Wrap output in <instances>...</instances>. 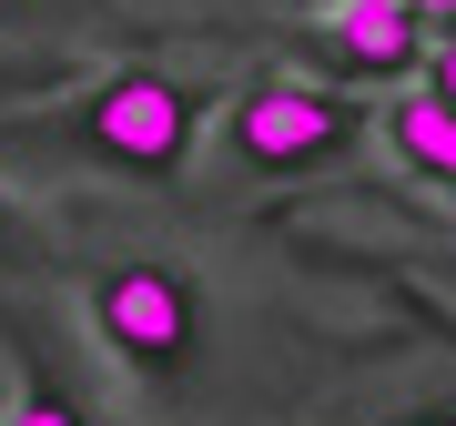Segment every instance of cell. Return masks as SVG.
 <instances>
[{
	"label": "cell",
	"instance_id": "cell-3",
	"mask_svg": "<svg viewBox=\"0 0 456 426\" xmlns=\"http://www.w3.org/2000/svg\"><path fill=\"white\" fill-rule=\"evenodd\" d=\"M92 335H102V356H122L132 376H152V386H173V376H193V356H203V284L183 274L173 254H132V264H102L92 274Z\"/></svg>",
	"mask_w": 456,
	"mask_h": 426
},
{
	"label": "cell",
	"instance_id": "cell-10",
	"mask_svg": "<svg viewBox=\"0 0 456 426\" xmlns=\"http://www.w3.org/2000/svg\"><path fill=\"white\" fill-rule=\"evenodd\" d=\"M395 426H456V406H416V416H395Z\"/></svg>",
	"mask_w": 456,
	"mask_h": 426
},
{
	"label": "cell",
	"instance_id": "cell-2",
	"mask_svg": "<svg viewBox=\"0 0 456 426\" xmlns=\"http://www.w3.org/2000/svg\"><path fill=\"white\" fill-rule=\"evenodd\" d=\"M365 143V102L294 82V71H254L244 92L224 102V173L244 183H284V173H325Z\"/></svg>",
	"mask_w": 456,
	"mask_h": 426
},
{
	"label": "cell",
	"instance_id": "cell-5",
	"mask_svg": "<svg viewBox=\"0 0 456 426\" xmlns=\"http://www.w3.org/2000/svg\"><path fill=\"white\" fill-rule=\"evenodd\" d=\"M0 335L20 345V406H11V426H102V406L61 376V356L41 345L31 315H11V305H0Z\"/></svg>",
	"mask_w": 456,
	"mask_h": 426
},
{
	"label": "cell",
	"instance_id": "cell-11",
	"mask_svg": "<svg viewBox=\"0 0 456 426\" xmlns=\"http://www.w3.org/2000/svg\"><path fill=\"white\" fill-rule=\"evenodd\" d=\"M0 11H11V0H0Z\"/></svg>",
	"mask_w": 456,
	"mask_h": 426
},
{
	"label": "cell",
	"instance_id": "cell-6",
	"mask_svg": "<svg viewBox=\"0 0 456 426\" xmlns=\"http://www.w3.org/2000/svg\"><path fill=\"white\" fill-rule=\"evenodd\" d=\"M386 143H395V163H406V173L456 183V102H436V92H395V102H386Z\"/></svg>",
	"mask_w": 456,
	"mask_h": 426
},
{
	"label": "cell",
	"instance_id": "cell-1",
	"mask_svg": "<svg viewBox=\"0 0 456 426\" xmlns=\"http://www.w3.org/2000/svg\"><path fill=\"white\" fill-rule=\"evenodd\" d=\"M193 132H203V92L183 71H112L61 112H0V152L11 163H92L163 193L193 163Z\"/></svg>",
	"mask_w": 456,
	"mask_h": 426
},
{
	"label": "cell",
	"instance_id": "cell-4",
	"mask_svg": "<svg viewBox=\"0 0 456 426\" xmlns=\"http://www.w3.org/2000/svg\"><path fill=\"white\" fill-rule=\"evenodd\" d=\"M325 51L345 71H365V82H395V71H416L426 20L406 11V0H335L325 11Z\"/></svg>",
	"mask_w": 456,
	"mask_h": 426
},
{
	"label": "cell",
	"instance_id": "cell-9",
	"mask_svg": "<svg viewBox=\"0 0 456 426\" xmlns=\"http://www.w3.org/2000/svg\"><path fill=\"white\" fill-rule=\"evenodd\" d=\"M406 11L426 20V31H446V20H456V0H406Z\"/></svg>",
	"mask_w": 456,
	"mask_h": 426
},
{
	"label": "cell",
	"instance_id": "cell-7",
	"mask_svg": "<svg viewBox=\"0 0 456 426\" xmlns=\"http://www.w3.org/2000/svg\"><path fill=\"white\" fill-rule=\"evenodd\" d=\"M416 61H426V92H436V102H456V20H446V31L416 51Z\"/></svg>",
	"mask_w": 456,
	"mask_h": 426
},
{
	"label": "cell",
	"instance_id": "cell-8",
	"mask_svg": "<svg viewBox=\"0 0 456 426\" xmlns=\"http://www.w3.org/2000/svg\"><path fill=\"white\" fill-rule=\"evenodd\" d=\"M20 254H31V224H20V203L0 193V264H20Z\"/></svg>",
	"mask_w": 456,
	"mask_h": 426
},
{
	"label": "cell",
	"instance_id": "cell-12",
	"mask_svg": "<svg viewBox=\"0 0 456 426\" xmlns=\"http://www.w3.org/2000/svg\"><path fill=\"white\" fill-rule=\"evenodd\" d=\"M446 193H456V183H446Z\"/></svg>",
	"mask_w": 456,
	"mask_h": 426
}]
</instances>
